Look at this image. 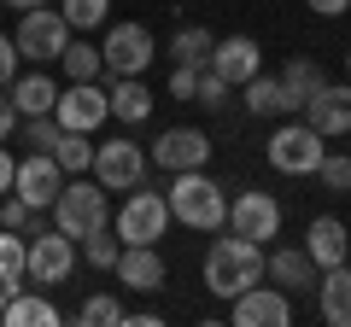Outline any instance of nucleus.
Instances as JSON below:
<instances>
[{
	"instance_id": "1",
	"label": "nucleus",
	"mask_w": 351,
	"mask_h": 327,
	"mask_svg": "<svg viewBox=\"0 0 351 327\" xmlns=\"http://www.w3.org/2000/svg\"><path fill=\"white\" fill-rule=\"evenodd\" d=\"M263 280V246L246 234H234L228 228L223 239H211V252H205V292H217V298H240L246 287H258Z\"/></svg>"
},
{
	"instance_id": "2",
	"label": "nucleus",
	"mask_w": 351,
	"mask_h": 327,
	"mask_svg": "<svg viewBox=\"0 0 351 327\" xmlns=\"http://www.w3.org/2000/svg\"><path fill=\"white\" fill-rule=\"evenodd\" d=\"M164 205H170V222L205 228V234H217V228L228 222V187H223V181H211L205 170H176Z\"/></svg>"
},
{
	"instance_id": "3",
	"label": "nucleus",
	"mask_w": 351,
	"mask_h": 327,
	"mask_svg": "<svg viewBox=\"0 0 351 327\" xmlns=\"http://www.w3.org/2000/svg\"><path fill=\"white\" fill-rule=\"evenodd\" d=\"M106 222H112V211H106V187H100V181L71 176L59 187V199H53V228L71 234V239H82V234H94V228H106Z\"/></svg>"
},
{
	"instance_id": "4",
	"label": "nucleus",
	"mask_w": 351,
	"mask_h": 327,
	"mask_svg": "<svg viewBox=\"0 0 351 327\" xmlns=\"http://www.w3.org/2000/svg\"><path fill=\"white\" fill-rule=\"evenodd\" d=\"M71 36H76V29L64 24V12H59V6H29V12H18L12 47H18V59L47 64V59H59V53L71 47Z\"/></svg>"
},
{
	"instance_id": "5",
	"label": "nucleus",
	"mask_w": 351,
	"mask_h": 327,
	"mask_svg": "<svg viewBox=\"0 0 351 327\" xmlns=\"http://www.w3.org/2000/svg\"><path fill=\"white\" fill-rule=\"evenodd\" d=\"M88 176L100 181L106 193H129L147 181V146L129 135H112L106 146H94V164H88Z\"/></svg>"
},
{
	"instance_id": "6",
	"label": "nucleus",
	"mask_w": 351,
	"mask_h": 327,
	"mask_svg": "<svg viewBox=\"0 0 351 327\" xmlns=\"http://www.w3.org/2000/svg\"><path fill=\"white\" fill-rule=\"evenodd\" d=\"M164 228H170V205H164V193H147V187H129L123 211L112 216V234L123 239V246H158Z\"/></svg>"
},
{
	"instance_id": "7",
	"label": "nucleus",
	"mask_w": 351,
	"mask_h": 327,
	"mask_svg": "<svg viewBox=\"0 0 351 327\" xmlns=\"http://www.w3.org/2000/svg\"><path fill=\"white\" fill-rule=\"evenodd\" d=\"M322 152H328V140L316 135L311 123H281L276 135H269V146H263V158H269V170H281V176H316Z\"/></svg>"
},
{
	"instance_id": "8",
	"label": "nucleus",
	"mask_w": 351,
	"mask_h": 327,
	"mask_svg": "<svg viewBox=\"0 0 351 327\" xmlns=\"http://www.w3.org/2000/svg\"><path fill=\"white\" fill-rule=\"evenodd\" d=\"M100 59H106V76H141L152 59H158V47H152V29L135 24V18L112 24V29H106V41H100Z\"/></svg>"
},
{
	"instance_id": "9",
	"label": "nucleus",
	"mask_w": 351,
	"mask_h": 327,
	"mask_svg": "<svg viewBox=\"0 0 351 327\" xmlns=\"http://www.w3.org/2000/svg\"><path fill=\"white\" fill-rule=\"evenodd\" d=\"M71 269H76V239L59 234L53 222L36 228V234H29V280H36V287H64Z\"/></svg>"
},
{
	"instance_id": "10",
	"label": "nucleus",
	"mask_w": 351,
	"mask_h": 327,
	"mask_svg": "<svg viewBox=\"0 0 351 327\" xmlns=\"http://www.w3.org/2000/svg\"><path fill=\"white\" fill-rule=\"evenodd\" d=\"M228 322L234 327H287L293 322V292H281L276 280L269 287H246L240 298H228Z\"/></svg>"
},
{
	"instance_id": "11",
	"label": "nucleus",
	"mask_w": 351,
	"mask_h": 327,
	"mask_svg": "<svg viewBox=\"0 0 351 327\" xmlns=\"http://www.w3.org/2000/svg\"><path fill=\"white\" fill-rule=\"evenodd\" d=\"M64 181H71V176L59 170L53 152H29V158H18V170H12V193L24 205H36V211H53V199H59Z\"/></svg>"
},
{
	"instance_id": "12",
	"label": "nucleus",
	"mask_w": 351,
	"mask_h": 327,
	"mask_svg": "<svg viewBox=\"0 0 351 327\" xmlns=\"http://www.w3.org/2000/svg\"><path fill=\"white\" fill-rule=\"evenodd\" d=\"M223 228H234V234H246V239H276L281 234V205H276V193H263V187H246V193H234L228 199V222Z\"/></svg>"
},
{
	"instance_id": "13",
	"label": "nucleus",
	"mask_w": 351,
	"mask_h": 327,
	"mask_svg": "<svg viewBox=\"0 0 351 327\" xmlns=\"http://www.w3.org/2000/svg\"><path fill=\"white\" fill-rule=\"evenodd\" d=\"M53 117H59V129L94 135V129L112 117V105H106V88H100V82H71V88H59V100H53Z\"/></svg>"
},
{
	"instance_id": "14",
	"label": "nucleus",
	"mask_w": 351,
	"mask_h": 327,
	"mask_svg": "<svg viewBox=\"0 0 351 327\" xmlns=\"http://www.w3.org/2000/svg\"><path fill=\"white\" fill-rule=\"evenodd\" d=\"M205 158H211V135H205V129H164L158 140H152V164H158V170H205Z\"/></svg>"
},
{
	"instance_id": "15",
	"label": "nucleus",
	"mask_w": 351,
	"mask_h": 327,
	"mask_svg": "<svg viewBox=\"0 0 351 327\" xmlns=\"http://www.w3.org/2000/svg\"><path fill=\"white\" fill-rule=\"evenodd\" d=\"M304 123H311L322 140L351 135V82H322V88L304 100Z\"/></svg>"
},
{
	"instance_id": "16",
	"label": "nucleus",
	"mask_w": 351,
	"mask_h": 327,
	"mask_svg": "<svg viewBox=\"0 0 351 327\" xmlns=\"http://www.w3.org/2000/svg\"><path fill=\"white\" fill-rule=\"evenodd\" d=\"M316 257L304 252V246H276V252H263V280H276L281 292H316Z\"/></svg>"
},
{
	"instance_id": "17",
	"label": "nucleus",
	"mask_w": 351,
	"mask_h": 327,
	"mask_svg": "<svg viewBox=\"0 0 351 327\" xmlns=\"http://www.w3.org/2000/svg\"><path fill=\"white\" fill-rule=\"evenodd\" d=\"M205 64L223 76L228 88H246L252 76H258V64H263V47L252 36H228V41H217V47H211V59H205Z\"/></svg>"
},
{
	"instance_id": "18",
	"label": "nucleus",
	"mask_w": 351,
	"mask_h": 327,
	"mask_svg": "<svg viewBox=\"0 0 351 327\" xmlns=\"http://www.w3.org/2000/svg\"><path fill=\"white\" fill-rule=\"evenodd\" d=\"M304 252L316 257V269H339V263H351V228L339 222V216H316V222L304 228Z\"/></svg>"
},
{
	"instance_id": "19",
	"label": "nucleus",
	"mask_w": 351,
	"mask_h": 327,
	"mask_svg": "<svg viewBox=\"0 0 351 327\" xmlns=\"http://www.w3.org/2000/svg\"><path fill=\"white\" fill-rule=\"evenodd\" d=\"M112 275L123 280V287H135V292H158V287H164V257H158V246H123L117 263H112Z\"/></svg>"
},
{
	"instance_id": "20",
	"label": "nucleus",
	"mask_w": 351,
	"mask_h": 327,
	"mask_svg": "<svg viewBox=\"0 0 351 327\" xmlns=\"http://www.w3.org/2000/svg\"><path fill=\"white\" fill-rule=\"evenodd\" d=\"M316 310L328 327H351V263L316 275Z\"/></svg>"
},
{
	"instance_id": "21",
	"label": "nucleus",
	"mask_w": 351,
	"mask_h": 327,
	"mask_svg": "<svg viewBox=\"0 0 351 327\" xmlns=\"http://www.w3.org/2000/svg\"><path fill=\"white\" fill-rule=\"evenodd\" d=\"M106 105H112L117 123H147V117H152V94H147V82H141V76H112Z\"/></svg>"
},
{
	"instance_id": "22",
	"label": "nucleus",
	"mask_w": 351,
	"mask_h": 327,
	"mask_svg": "<svg viewBox=\"0 0 351 327\" xmlns=\"http://www.w3.org/2000/svg\"><path fill=\"white\" fill-rule=\"evenodd\" d=\"M53 100H59V82H53L47 70L12 76V105H18V117H41V112H53Z\"/></svg>"
},
{
	"instance_id": "23",
	"label": "nucleus",
	"mask_w": 351,
	"mask_h": 327,
	"mask_svg": "<svg viewBox=\"0 0 351 327\" xmlns=\"http://www.w3.org/2000/svg\"><path fill=\"white\" fill-rule=\"evenodd\" d=\"M0 322L6 327H59V304H47L41 292L18 287L12 298H6V310H0Z\"/></svg>"
},
{
	"instance_id": "24",
	"label": "nucleus",
	"mask_w": 351,
	"mask_h": 327,
	"mask_svg": "<svg viewBox=\"0 0 351 327\" xmlns=\"http://www.w3.org/2000/svg\"><path fill=\"white\" fill-rule=\"evenodd\" d=\"M322 82H328V70H322L316 59H293L287 70H281V94H287V112H304V100H311Z\"/></svg>"
},
{
	"instance_id": "25",
	"label": "nucleus",
	"mask_w": 351,
	"mask_h": 327,
	"mask_svg": "<svg viewBox=\"0 0 351 327\" xmlns=\"http://www.w3.org/2000/svg\"><path fill=\"white\" fill-rule=\"evenodd\" d=\"M29 280V239L18 228H0V287L18 292Z\"/></svg>"
},
{
	"instance_id": "26",
	"label": "nucleus",
	"mask_w": 351,
	"mask_h": 327,
	"mask_svg": "<svg viewBox=\"0 0 351 327\" xmlns=\"http://www.w3.org/2000/svg\"><path fill=\"white\" fill-rule=\"evenodd\" d=\"M246 112L252 117H293L287 94H281V76H252L246 82Z\"/></svg>"
},
{
	"instance_id": "27",
	"label": "nucleus",
	"mask_w": 351,
	"mask_h": 327,
	"mask_svg": "<svg viewBox=\"0 0 351 327\" xmlns=\"http://www.w3.org/2000/svg\"><path fill=\"white\" fill-rule=\"evenodd\" d=\"M211 47H217V36H211V29L182 24V29L170 36V47H164V53H170L176 64H205V59H211Z\"/></svg>"
},
{
	"instance_id": "28",
	"label": "nucleus",
	"mask_w": 351,
	"mask_h": 327,
	"mask_svg": "<svg viewBox=\"0 0 351 327\" xmlns=\"http://www.w3.org/2000/svg\"><path fill=\"white\" fill-rule=\"evenodd\" d=\"M59 64H64V76H71V82H100V70H106L100 47H94V41H76V36H71V47L59 53Z\"/></svg>"
},
{
	"instance_id": "29",
	"label": "nucleus",
	"mask_w": 351,
	"mask_h": 327,
	"mask_svg": "<svg viewBox=\"0 0 351 327\" xmlns=\"http://www.w3.org/2000/svg\"><path fill=\"white\" fill-rule=\"evenodd\" d=\"M53 158H59L64 176H88L94 146H88V135H76V129H59V140H53Z\"/></svg>"
},
{
	"instance_id": "30",
	"label": "nucleus",
	"mask_w": 351,
	"mask_h": 327,
	"mask_svg": "<svg viewBox=\"0 0 351 327\" xmlns=\"http://www.w3.org/2000/svg\"><path fill=\"white\" fill-rule=\"evenodd\" d=\"M0 228H18V234H36V228H47V211H36V205H24L18 193H6V199H0Z\"/></svg>"
},
{
	"instance_id": "31",
	"label": "nucleus",
	"mask_w": 351,
	"mask_h": 327,
	"mask_svg": "<svg viewBox=\"0 0 351 327\" xmlns=\"http://www.w3.org/2000/svg\"><path fill=\"white\" fill-rule=\"evenodd\" d=\"M117 252H123V239L112 234V222L94 228V234H82V257H88L94 269H112V263H117Z\"/></svg>"
},
{
	"instance_id": "32",
	"label": "nucleus",
	"mask_w": 351,
	"mask_h": 327,
	"mask_svg": "<svg viewBox=\"0 0 351 327\" xmlns=\"http://www.w3.org/2000/svg\"><path fill=\"white\" fill-rule=\"evenodd\" d=\"M18 129H24V146H29V152H53V140H59V117H53V112L18 117Z\"/></svg>"
},
{
	"instance_id": "33",
	"label": "nucleus",
	"mask_w": 351,
	"mask_h": 327,
	"mask_svg": "<svg viewBox=\"0 0 351 327\" xmlns=\"http://www.w3.org/2000/svg\"><path fill=\"white\" fill-rule=\"evenodd\" d=\"M106 6H112V0H59V12H64L71 29H100L106 24Z\"/></svg>"
},
{
	"instance_id": "34",
	"label": "nucleus",
	"mask_w": 351,
	"mask_h": 327,
	"mask_svg": "<svg viewBox=\"0 0 351 327\" xmlns=\"http://www.w3.org/2000/svg\"><path fill=\"white\" fill-rule=\"evenodd\" d=\"M76 322H88V327H117V322H123V304H117L112 292H94V298L76 310Z\"/></svg>"
},
{
	"instance_id": "35",
	"label": "nucleus",
	"mask_w": 351,
	"mask_h": 327,
	"mask_svg": "<svg viewBox=\"0 0 351 327\" xmlns=\"http://www.w3.org/2000/svg\"><path fill=\"white\" fill-rule=\"evenodd\" d=\"M316 181H322L328 193H351V158H346V152H322V164H316Z\"/></svg>"
},
{
	"instance_id": "36",
	"label": "nucleus",
	"mask_w": 351,
	"mask_h": 327,
	"mask_svg": "<svg viewBox=\"0 0 351 327\" xmlns=\"http://www.w3.org/2000/svg\"><path fill=\"white\" fill-rule=\"evenodd\" d=\"M193 100L205 105V112H217V105H228V82L211 70V64H199V88H193Z\"/></svg>"
},
{
	"instance_id": "37",
	"label": "nucleus",
	"mask_w": 351,
	"mask_h": 327,
	"mask_svg": "<svg viewBox=\"0 0 351 327\" xmlns=\"http://www.w3.org/2000/svg\"><path fill=\"white\" fill-rule=\"evenodd\" d=\"M193 88H199V64H176L170 70V94L176 100H193Z\"/></svg>"
},
{
	"instance_id": "38",
	"label": "nucleus",
	"mask_w": 351,
	"mask_h": 327,
	"mask_svg": "<svg viewBox=\"0 0 351 327\" xmlns=\"http://www.w3.org/2000/svg\"><path fill=\"white\" fill-rule=\"evenodd\" d=\"M12 76H18V47L12 36H0V88H12Z\"/></svg>"
},
{
	"instance_id": "39",
	"label": "nucleus",
	"mask_w": 351,
	"mask_h": 327,
	"mask_svg": "<svg viewBox=\"0 0 351 327\" xmlns=\"http://www.w3.org/2000/svg\"><path fill=\"white\" fill-rule=\"evenodd\" d=\"M18 129V105H12V94H0V140Z\"/></svg>"
},
{
	"instance_id": "40",
	"label": "nucleus",
	"mask_w": 351,
	"mask_h": 327,
	"mask_svg": "<svg viewBox=\"0 0 351 327\" xmlns=\"http://www.w3.org/2000/svg\"><path fill=\"white\" fill-rule=\"evenodd\" d=\"M311 12L316 18H339V12H351V0H311Z\"/></svg>"
},
{
	"instance_id": "41",
	"label": "nucleus",
	"mask_w": 351,
	"mask_h": 327,
	"mask_svg": "<svg viewBox=\"0 0 351 327\" xmlns=\"http://www.w3.org/2000/svg\"><path fill=\"white\" fill-rule=\"evenodd\" d=\"M12 170H18V164H12V152L0 146V199H6V193H12Z\"/></svg>"
},
{
	"instance_id": "42",
	"label": "nucleus",
	"mask_w": 351,
	"mask_h": 327,
	"mask_svg": "<svg viewBox=\"0 0 351 327\" xmlns=\"http://www.w3.org/2000/svg\"><path fill=\"white\" fill-rule=\"evenodd\" d=\"M0 6H18V12H29V6H47V0H0Z\"/></svg>"
},
{
	"instance_id": "43",
	"label": "nucleus",
	"mask_w": 351,
	"mask_h": 327,
	"mask_svg": "<svg viewBox=\"0 0 351 327\" xmlns=\"http://www.w3.org/2000/svg\"><path fill=\"white\" fill-rule=\"evenodd\" d=\"M6 298H12V292H6V287H0V310H6Z\"/></svg>"
},
{
	"instance_id": "44",
	"label": "nucleus",
	"mask_w": 351,
	"mask_h": 327,
	"mask_svg": "<svg viewBox=\"0 0 351 327\" xmlns=\"http://www.w3.org/2000/svg\"><path fill=\"white\" fill-rule=\"evenodd\" d=\"M346 76H351V47H346Z\"/></svg>"
}]
</instances>
